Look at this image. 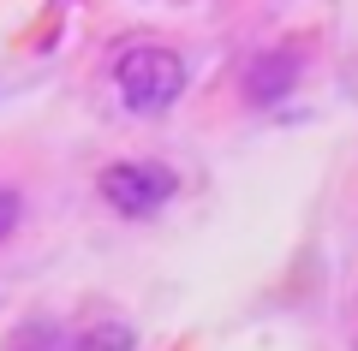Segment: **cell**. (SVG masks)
Returning a JSON list of instances; mask_svg holds the SVG:
<instances>
[{
    "mask_svg": "<svg viewBox=\"0 0 358 351\" xmlns=\"http://www.w3.org/2000/svg\"><path fill=\"white\" fill-rule=\"evenodd\" d=\"M13 351H78V339L66 327H54V322H30V327H18Z\"/></svg>",
    "mask_w": 358,
    "mask_h": 351,
    "instance_id": "obj_3",
    "label": "cell"
},
{
    "mask_svg": "<svg viewBox=\"0 0 358 351\" xmlns=\"http://www.w3.org/2000/svg\"><path fill=\"white\" fill-rule=\"evenodd\" d=\"M84 351H131V327L108 322L102 334H90V339H84Z\"/></svg>",
    "mask_w": 358,
    "mask_h": 351,
    "instance_id": "obj_4",
    "label": "cell"
},
{
    "mask_svg": "<svg viewBox=\"0 0 358 351\" xmlns=\"http://www.w3.org/2000/svg\"><path fill=\"white\" fill-rule=\"evenodd\" d=\"M114 89L131 113H167L179 101V89H185V60L167 48H150V42L126 48L114 60Z\"/></svg>",
    "mask_w": 358,
    "mask_h": 351,
    "instance_id": "obj_1",
    "label": "cell"
},
{
    "mask_svg": "<svg viewBox=\"0 0 358 351\" xmlns=\"http://www.w3.org/2000/svg\"><path fill=\"white\" fill-rule=\"evenodd\" d=\"M18 214H24V202H18V191L13 185H0V244L18 232Z\"/></svg>",
    "mask_w": 358,
    "mask_h": 351,
    "instance_id": "obj_5",
    "label": "cell"
},
{
    "mask_svg": "<svg viewBox=\"0 0 358 351\" xmlns=\"http://www.w3.org/2000/svg\"><path fill=\"white\" fill-rule=\"evenodd\" d=\"M173 191H179V173H173V167H162V161H114L102 173V197L114 202L120 214H131V221L155 214Z\"/></svg>",
    "mask_w": 358,
    "mask_h": 351,
    "instance_id": "obj_2",
    "label": "cell"
}]
</instances>
